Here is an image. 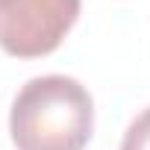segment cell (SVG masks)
<instances>
[{
  "label": "cell",
  "instance_id": "6da1fadb",
  "mask_svg": "<svg viewBox=\"0 0 150 150\" xmlns=\"http://www.w3.org/2000/svg\"><path fill=\"white\" fill-rule=\"evenodd\" d=\"M91 129L94 100L74 77H33L12 100L9 132L18 150H86Z\"/></svg>",
  "mask_w": 150,
  "mask_h": 150
},
{
  "label": "cell",
  "instance_id": "7a4b0ae2",
  "mask_svg": "<svg viewBox=\"0 0 150 150\" xmlns=\"http://www.w3.org/2000/svg\"><path fill=\"white\" fill-rule=\"evenodd\" d=\"M83 0H0V47L18 59L53 53L77 24Z\"/></svg>",
  "mask_w": 150,
  "mask_h": 150
},
{
  "label": "cell",
  "instance_id": "3957f363",
  "mask_svg": "<svg viewBox=\"0 0 150 150\" xmlns=\"http://www.w3.org/2000/svg\"><path fill=\"white\" fill-rule=\"evenodd\" d=\"M121 150H150V106L127 127Z\"/></svg>",
  "mask_w": 150,
  "mask_h": 150
}]
</instances>
